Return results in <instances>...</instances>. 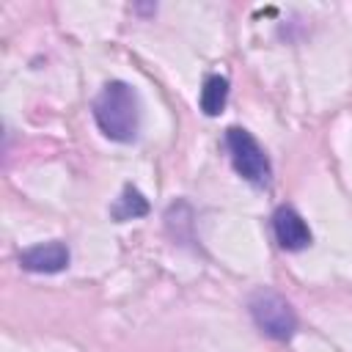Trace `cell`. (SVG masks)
<instances>
[{"instance_id":"obj_1","label":"cell","mask_w":352,"mask_h":352,"mask_svg":"<svg viewBox=\"0 0 352 352\" xmlns=\"http://www.w3.org/2000/svg\"><path fill=\"white\" fill-rule=\"evenodd\" d=\"M94 118L110 140H118V143L135 140L140 126V102L135 88L121 80L107 82L102 94L94 99Z\"/></svg>"},{"instance_id":"obj_2","label":"cell","mask_w":352,"mask_h":352,"mask_svg":"<svg viewBox=\"0 0 352 352\" xmlns=\"http://www.w3.org/2000/svg\"><path fill=\"white\" fill-rule=\"evenodd\" d=\"M226 143H228V151H231V162H234V170L256 184V187H264L270 184V176H272V168H270V160L264 154V148L258 146V140L242 129V126H231L226 129Z\"/></svg>"},{"instance_id":"obj_3","label":"cell","mask_w":352,"mask_h":352,"mask_svg":"<svg viewBox=\"0 0 352 352\" xmlns=\"http://www.w3.org/2000/svg\"><path fill=\"white\" fill-rule=\"evenodd\" d=\"M250 314H253V322L272 338L278 341H286L294 336L297 330V316L292 311V305L278 294V292H256L253 300H250Z\"/></svg>"},{"instance_id":"obj_4","label":"cell","mask_w":352,"mask_h":352,"mask_svg":"<svg viewBox=\"0 0 352 352\" xmlns=\"http://www.w3.org/2000/svg\"><path fill=\"white\" fill-rule=\"evenodd\" d=\"M272 228H275V239L283 250H302V248L311 245V228L292 206H278L275 209Z\"/></svg>"},{"instance_id":"obj_5","label":"cell","mask_w":352,"mask_h":352,"mask_svg":"<svg viewBox=\"0 0 352 352\" xmlns=\"http://www.w3.org/2000/svg\"><path fill=\"white\" fill-rule=\"evenodd\" d=\"M19 264L30 272H60L69 264V248L63 242H41L19 253Z\"/></svg>"},{"instance_id":"obj_6","label":"cell","mask_w":352,"mask_h":352,"mask_svg":"<svg viewBox=\"0 0 352 352\" xmlns=\"http://www.w3.org/2000/svg\"><path fill=\"white\" fill-rule=\"evenodd\" d=\"M228 99V80L220 74H209L201 88V110L206 116H220Z\"/></svg>"},{"instance_id":"obj_7","label":"cell","mask_w":352,"mask_h":352,"mask_svg":"<svg viewBox=\"0 0 352 352\" xmlns=\"http://www.w3.org/2000/svg\"><path fill=\"white\" fill-rule=\"evenodd\" d=\"M148 212V201L140 195V190H135L132 184H126L124 187V192H121V198L113 204V209H110V214H113V220H118V223H124V220H135V217H143Z\"/></svg>"}]
</instances>
